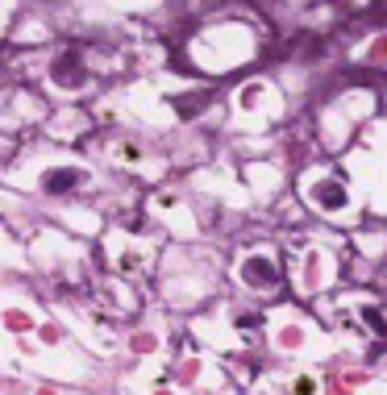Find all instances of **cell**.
Masks as SVG:
<instances>
[{"instance_id":"7a4b0ae2","label":"cell","mask_w":387,"mask_h":395,"mask_svg":"<svg viewBox=\"0 0 387 395\" xmlns=\"http://www.w3.org/2000/svg\"><path fill=\"white\" fill-rule=\"evenodd\" d=\"M79 183V171H54L50 179H46V192L50 196H63V192H71Z\"/></svg>"},{"instance_id":"3957f363","label":"cell","mask_w":387,"mask_h":395,"mask_svg":"<svg viewBox=\"0 0 387 395\" xmlns=\"http://www.w3.org/2000/svg\"><path fill=\"white\" fill-rule=\"evenodd\" d=\"M317 200L329 204V208H338V204H346V192H342V183H321L317 187Z\"/></svg>"},{"instance_id":"277c9868","label":"cell","mask_w":387,"mask_h":395,"mask_svg":"<svg viewBox=\"0 0 387 395\" xmlns=\"http://www.w3.org/2000/svg\"><path fill=\"white\" fill-rule=\"evenodd\" d=\"M296 395H317V387H313L308 379H300V383H296Z\"/></svg>"},{"instance_id":"6da1fadb","label":"cell","mask_w":387,"mask_h":395,"mask_svg":"<svg viewBox=\"0 0 387 395\" xmlns=\"http://www.w3.org/2000/svg\"><path fill=\"white\" fill-rule=\"evenodd\" d=\"M242 275H246V283H254V287H271V283H275V267H271L267 258L242 262Z\"/></svg>"}]
</instances>
